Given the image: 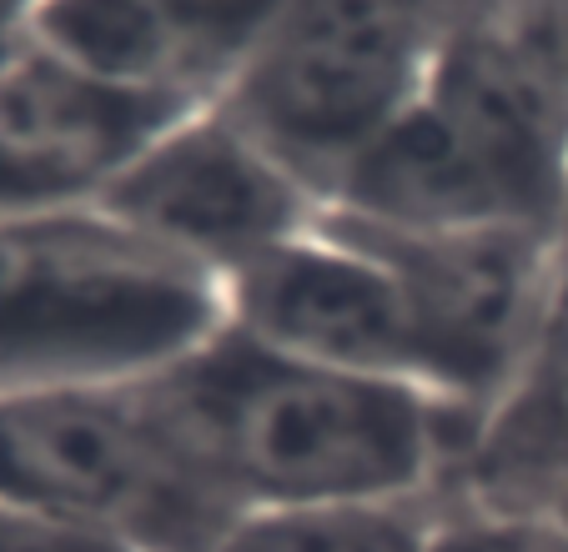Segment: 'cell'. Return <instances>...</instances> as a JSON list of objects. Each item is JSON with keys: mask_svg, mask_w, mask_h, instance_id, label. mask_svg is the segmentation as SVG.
<instances>
[{"mask_svg": "<svg viewBox=\"0 0 568 552\" xmlns=\"http://www.w3.org/2000/svg\"><path fill=\"white\" fill-rule=\"evenodd\" d=\"M433 552H564V542L544 518L443 498Z\"/></svg>", "mask_w": 568, "mask_h": 552, "instance_id": "14", "label": "cell"}, {"mask_svg": "<svg viewBox=\"0 0 568 552\" xmlns=\"http://www.w3.org/2000/svg\"><path fill=\"white\" fill-rule=\"evenodd\" d=\"M71 196L81 192H71L55 171H45L16 141L0 136V212H21V206H41V202H71Z\"/></svg>", "mask_w": 568, "mask_h": 552, "instance_id": "17", "label": "cell"}, {"mask_svg": "<svg viewBox=\"0 0 568 552\" xmlns=\"http://www.w3.org/2000/svg\"><path fill=\"white\" fill-rule=\"evenodd\" d=\"M0 498L126 552H216L242 518L172 432L151 377L0 397Z\"/></svg>", "mask_w": 568, "mask_h": 552, "instance_id": "4", "label": "cell"}, {"mask_svg": "<svg viewBox=\"0 0 568 552\" xmlns=\"http://www.w3.org/2000/svg\"><path fill=\"white\" fill-rule=\"evenodd\" d=\"M443 498L252 508L226 528L216 552H433Z\"/></svg>", "mask_w": 568, "mask_h": 552, "instance_id": "12", "label": "cell"}, {"mask_svg": "<svg viewBox=\"0 0 568 552\" xmlns=\"http://www.w3.org/2000/svg\"><path fill=\"white\" fill-rule=\"evenodd\" d=\"M97 202L222 287L292 236L312 232L327 212L216 101L182 111L116 176L101 181Z\"/></svg>", "mask_w": 568, "mask_h": 552, "instance_id": "7", "label": "cell"}, {"mask_svg": "<svg viewBox=\"0 0 568 552\" xmlns=\"http://www.w3.org/2000/svg\"><path fill=\"white\" fill-rule=\"evenodd\" d=\"M0 552H126V548L0 498Z\"/></svg>", "mask_w": 568, "mask_h": 552, "instance_id": "16", "label": "cell"}, {"mask_svg": "<svg viewBox=\"0 0 568 552\" xmlns=\"http://www.w3.org/2000/svg\"><path fill=\"white\" fill-rule=\"evenodd\" d=\"M538 518H544V522H548V528H554V532H564V538H568V492H558V498L548 502V508L538 512Z\"/></svg>", "mask_w": 568, "mask_h": 552, "instance_id": "19", "label": "cell"}, {"mask_svg": "<svg viewBox=\"0 0 568 552\" xmlns=\"http://www.w3.org/2000/svg\"><path fill=\"white\" fill-rule=\"evenodd\" d=\"M343 232L373 246L408 292L423 341V387L443 407L478 422L514 382L554 297L558 252L548 232L453 226L413 232L327 212Z\"/></svg>", "mask_w": 568, "mask_h": 552, "instance_id": "6", "label": "cell"}, {"mask_svg": "<svg viewBox=\"0 0 568 552\" xmlns=\"http://www.w3.org/2000/svg\"><path fill=\"white\" fill-rule=\"evenodd\" d=\"M558 6L433 51L418 101L327 212L377 226L558 232L568 181V61Z\"/></svg>", "mask_w": 568, "mask_h": 552, "instance_id": "2", "label": "cell"}, {"mask_svg": "<svg viewBox=\"0 0 568 552\" xmlns=\"http://www.w3.org/2000/svg\"><path fill=\"white\" fill-rule=\"evenodd\" d=\"M226 321L222 282L97 196L0 212V397L146 382Z\"/></svg>", "mask_w": 568, "mask_h": 552, "instance_id": "3", "label": "cell"}, {"mask_svg": "<svg viewBox=\"0 0 568 552\" xmlns=\"http://www.w3.org/2000/svg\"><path fill=\"white\" fill-rule=\"evenodd\" d=\"M282 6L287 0H151V11L161 16L182 55L186 81L202 101L222 91L232 65L252 51V41L267 31Z\"/></svg>", "mask_w": 568, "mask_h": 552, "instance_id": "13", "label": "cell"}, {"mask_svg": "<svg viewBox=\"0 0 568 552\" xmlns=\"http://www.w3.org/2000/svg\"><path fill=\"white\" fill-rule=\"evenodd\" d=\"M558 492H568V256L514 382L473 422L443 498L538 518Z\"/></svg>", "mask_w": 568, "mask_h": 552, "instance_id": "10", "label": "cell"}, {"mask_svg": "<svg viewBox=\"0 0 568 552\" xmlns=\"http://www.w3.org/2000/svg\"><path fill=\"white\" fill-rule=\"evenodd\" d=\"M226 321L267 347L337 372L423 387V341L393 266L322 212L222 287Z\"/></svg>", "mask_w": 568, "mask_h": 552, "instance_id": "8", "label": "cell"}, {"mask_svg": "<svg viewBox=\"0 0 568 552\" xmlns=\"http://www.w3.org/2000/svg\"><path fill=\"white\" fill-rule=\"evenodd\" d=\"M383 6L403 16V21L438 51V45H448V41L508 31V25L538 16L548 0H383Z\"/></svg>", "mask_w": 568, "mask_h": 552, "instance_id": "15", "label": "cell"}, {"mask_svg": "<svg viewBox=\"0 0 568 552\" xmlns=\"http://www.w3.org/2000/svg\"><path fill=\"white\" fill-rule=\"evenodd\" d=\"M558 542H564V552H568V538H564V532H558Z\"/></svg>", "mask_w": 568, "mask_h": 552, "instance_id": "20", "label": "cell"}, {"mask_svg": "<svg viewBox=\"0 0 568 552\" xmlns=\"http://www.w3.org/2000/svg\"><path fill=\"white\" fill-rule=\"evenodd\" d=\"M31 41L101 81L202 101L151 0H41Z\"/></svg>", "mask_w": 568, "mask_h": 552, "instance_id": "11", "label": "cell"}, {"mask_svg": "<svg viewBox=\"0 0 568 552\" xmlns=\"http://www.w3.org/2000/svg\"><path fill=\"white\" fill-rule=\"evenodd\" d=\"M41 0H0V75L31 51V25Z\"/></svg>", "mask_w": 568, "mask_h": 552, "instance_id": "18", "label": "cell"}, {"mask_svg": "<svg viewBox=\"0 0 568 552\" xmlns=\"http://www.w3.org/2000/svg\"><path fill=\"white\" fill-rule=\"evenodd\" d=\"M151 392L236 512L443 498L473 432L418 387L287 357L232 321Z\"/></svg>", "mask_w": 568, "mask_h": 552, "instance_id": "1", "label": "cell"}, {"mask_svg": "<svg viewBox=\"0 0 568 552\" xmlns=\"http://www.w3.org/2000/svg\"><path fill=\"white\" fill-rule=\"evenodd\" d=\"M433 45L383 0H287L216 106L333 206L418 101Z\"/></svg>", "mask_w": 568, "mask_h": 552, "instance_id": "5", "label": "cell"}, {"mask_svg": "<svg viewBox=\"0 0 568 552\" xmlns=\"http://www.w3.org/2000/svg\"><path fill=\"white\" fill-rule=\"evenodd\" d=\"M192 106L202 101L75 71L36 41L0 75V136L16 141L26 156H36L81 196H97L101 181L116 176L141 146H151Z\"/></svg>", "mask_w": 568, "mask_h": 552, "instance_id": "9", "label": "cell"}]
</instances>
